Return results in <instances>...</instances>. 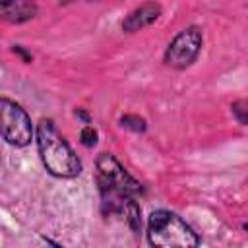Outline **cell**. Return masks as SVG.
<instances>
[{"label": "cell", "instance_id": "6da1fadb", "mask_svg": "<svg viewBox=\"0 0 248 248\" xmlns=\"http://www.w3.org/2000/svg\"><path fill=\"white\" fill-rule=\"evenodd\" d=\"M95 169L105 213L124 217L128 227L134 232H140L141 209L138 205V198L143 196V186L122 167V163L112 153H99Z\"/></svg>", "mask_w": 248, "mask_h": 248}, {"label": "cell", "instance_id": "7a4b0ae2", "mask_svg": "<svg viewBox=\"0 0 248 248\" xmlns=\"http://www.w3.org/2000/svg\"><path fill=\"white\" fill-rule=\"evenodd\" d=\"M37 149L45 169L56 178H74L81 172V161L58 132L50 118H41L35 130Z\"/></svg>", "mask_w": 248, "mask_h": 248}, {"label": "cell", "instance_id": "3957f363", "mask_svg": "<svg viewBox=\"0 0 248 248\" xmlns=\"http://www.w3.org/2000/svg\"><path fill=\"white\" fill-rule=\"evenodd\" d=\"M147 242L157 248H190L202 240L174 211L155 209L147 217Z\"/></svg>", "mask_w": 248, "mask_h": 248}, {"label": "cell", "instance_id": "277c9868", "mask_svg": "<svg viewBox=\"0 0 248 248\" xmlns=\"http://www.w3.org/2000/svg\"><path fill=\"white\" fill-rule=\"evenodd\" d=\"M0 136L14 147L29 145L35 136L27 110L8 97H0Z\"/></svg>", "mask_w": 248, "mask_h": 248}, {"label": "cell", "instance_id": "5b68a950", "mask_svg": "<svg viewBox=\"0 0 248 248\" xmlns=\"http://www.w3.org/2000/svg\"><path fill=\"white\" fill-rule=\"evenodd\" d=\"M203 45V33L198 25H190L182 29L165 48L163 62L174 70H184L192 66L202 50Z\"/></svg>", "mask_w": 248, "mask_h": 248}, {"label": "cell", "instance_id": "8992f818", "mask_svg": "<svg viewBox=\"0 0 248 248\" xmlns=\"http://www.w3.org/2000/svg\"><path fill=\"white\" fill-rule=\"evenodd\" d=\"M161 4L157 2H143L140 4L138 8H134L122 21V31L126 33H136V31H141L149 25H153L159 17H161Z\"/></svg>", "mask_w": 248, "mask_h": 248}, {"label": "cell", "instance_id": "52a82bcc", "mask_svg": "<svg viewBox=\"0 0 248 248\" xmlns=\"http://www.w3.org/2000/svg\"><path fill=\"white\" fill-rule=\"evenodd\" d=\"M39 14L35 0H0V19L8 23H27Z\"/></svg>", "mask_w": 248, "mask_h": 248}, {"label": "cell", "instance_id": "ba28073f", "mask_svg": "<svg viewBox=\"0 0 248 248\" xmlns=\"http://www.w3.org/2000/svg\"><path fill=\"white\" fill-rule=\"evenodd\" d=\"M118 122H120L122 128L132 130V132H136V134H141V132H145V128H147L145 118H141V116H138V114H124V116H120Z\"/></svg>", "mask_w": 248, "mask_h": 248}, {"label": "cell", "instance_id": "9c48e42d", "mask_svg": "<svg viewBox=\"0 0 248 248\" xmlns=\"http://www.w3.org/2000/svg\"><path fill=\"white\" fill-rule=\"evenodd\" d=\"M97 140H99L97 130H95L93 126L85 124V126L81 128V132H79V141H81V145H85V147H95V145H97Z\"/></svg>", "mask_w": 248, "mask_h": 248}, {"label": "cell", "instance_id": "30bf717a", "mask_svg": "<svg viewBox=\"0 0 248 248\" xmlns=\"http://www.w3.org/2000/svg\"><path fill=\"white\" fill-rule=\"evenodd\" d=\"M231 110H232V114H234V118L238 120V124L240 126H246V101H234L232 105H231Z\"/></svg>", "mask_w": 248, "mask_h": 248}, {"label": "cell", "instance_id": "8fae6325", "mask_svg": "<svg viewBox=\"0 0 248 248\" xmlns=\"http://www.w3.org/2000/svg\"><path fill=\"white\" fill-rule=\"evenodd\" d=\"M12 52H14V54H17V56H19V58H21L25 64L33 62V56H31V54H29V52H27V50L21 46V45H14V46H12Z\"/></svg>", "mask_w": 248, "mask_h": 248}, {"label": "cell", "instance_id": "7c38bea8", "mask_svg": "<svg viewBox=\"0 0 248 248\" xmlns=\"http://www.w3.org/2000/svg\"><path fill=\"white\" fill-rule=\"evenodd\" d=\"M76 116H78V118H81V120H83L85 124H89V122H91V118H89V114H87L85 110H81V108H76Z\"/></svg>", "mask_w": 248, "mask_h": 248}, {"label": "cell", "instance_id": "4fadbf2b", "mask_svg": "<svg viewBox=\"0 0 248 248\" xmlns=\"http://www.w3.org/2000/svg\"><path fill=\"white\" fill-rule=\"evenodd\" d=\"M72 2H78V0H60V4H72Z\"/></svg>", "mask_w": 248, "mask_h": 248}]
</instances>
